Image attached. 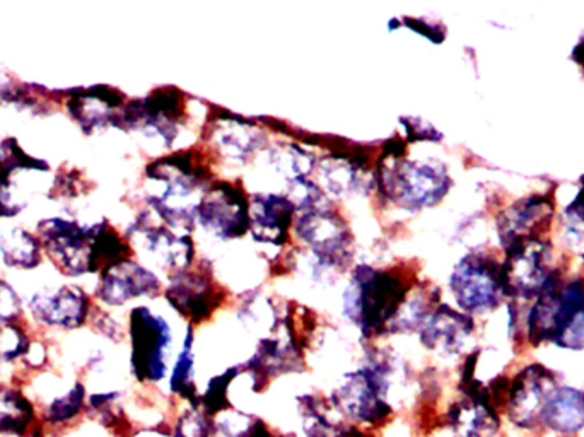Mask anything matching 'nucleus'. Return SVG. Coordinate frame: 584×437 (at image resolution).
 I'll return each instance as SVG.
<instances>
[{"mask_svg": "<svg viewBox=\"0 0 584 437\" xmlns=\"http://www.w3.org/2000/svg\"><path fill=\"white\" fill-rule=\"evenodd\" d=\"M65 110L86 135L105 127L120 129V113L125 96L118 89L98 84L91 88L65 91Z\"/></svg>", "mask_w": 584, "mask_h": 437, "instance_id": "obj_9", "label": "nucleus"}, {"mask_svg": "<svg viewBox=\"0 0 584 437\" xmlns=\"http://www.w3.org/2000/svg\"><path fill=\"white\" fill-rule=\"evenodd\" d=\"M294 209V202L284 195H253L250 200V233L255 241L281 246L291 231Z\"/></svg>", "mask_w": 584, "mask_h": 437, "instance_id": "obj_14", "label": "nucleus"}, {"mask_svg": "<svg viewBox=\"0 0 584 437\" xmlns=\"http://www.w3.org/2000/svg\"><path fill=\"white\" fill-rule=\"evenodd\" d=\"M540 422L561 434L581 431L584 427V391L557 386L545 402Z\"/></svg>", "mask_w": 584, "mask_h": 437, "instance_id": "obj_17", "label": "nucleus"}, {"mask_svg": "<svg viewBox=\"0 0 584 437\" xmlns=\"http://www.w3.org/2000/svg\"><path fill=\"white\" fill-rule=\"evenodd\" d=\"M555 374L544 366H528L521 369L509 383L508 414L518 427L537 426L545 402L557 388Z\"/></svg>", "mask_w": 584, "mask_h": 437, "instance_id": "obj_10", "label": "nucleus"}, {"mask_svg": "<svg viewBox=\"0 0 584 437\" xmlns=\"http://www.w3.org/2000/svg\"><path fill=\"white\" fill-rule=\"evenodd\" d=\"M21 315H23V303L19 299L18 292L0 279V327L16 323L21 320Z\"/></svg>", "mask_w": 584, "mask_h": 437, "instance_id": "obj_25", "label": "nucleus"}, {"mask_svg": "<svg viewBox=\"0 0 584 437\" xmlns=\"http://www.w3.org/2000/svg\"><path fill=\"white\" fill-rule=\"evenodd\" d=\"M12 173L14 171L0 158V217L18 216L19 212L26 207V204L14 200Z\"/></svg>", "mask_w": 584, "mask_h": 437, "instance_id": "obj_24", "label": "nucleus"}, {"mask_svg": "<svg viewBox=\"0 0 584 437\" xmlns=\"http://www.w3.org/2000/svg\"><path fill=\"white\" fill-rule=\"evenodd\" d=\"M450 289L458 306L468 315H484L504 298L501 265L492 258L472 253L456 263Z\"/></svg>", "mask_w": 584, "mask_h": 437, "instance_id": "obj_4", "label": "nucleus"}, {"mask_svg": "<svg viewBox=\"0 0 584 437\" xmlns=\"http://www.w3.org/2000/svg\"><path fill=\"white\" fill-rule=\"evenodd\" d=\"M0 158L2 161L12 169V171H48L50 164L43 159L33 158L31 154L24 151L23 147L19 146L18 139L14 137H7V139L0 142Z\"/></svg>", "mask_w": 584, "mask_h": 437, "instance_id": "obj_22", "label": "nucleus"}, {"mask_svg": "<svg viewBox=\"0 0 584 437\" xmlns=\"http://www.w3.org/2000/svg\"><path fill=\"white\" fill-rule=\"evenodd\" d=\"M260 137L262 134L255 125L243 122H226V127L222 125L216 132L222 152L226 151L228 156L240 161L253 154L260 144Z\"/></svg>", "mask_w": 584, "mask_h": 437, "instance_id": "obj_20", "label": "nucleus"}, {"mask_svg": "<svg viewBox=\"0 0 584 437\" xmlns=\"http://www.w3.org/2000/svg\"><path fill=\"white\" fill-rule=\"evenodd\" d=\"M166 298L182 315L199 321L211 315L219 301V292L212 284L211 277L199 272L180 270L166 289Z\"/></svg>", "mask_w": 584, "mask_h": 437, "instance_id": "obj_15", "label": "nucleus"}, {"mask_svg": "<svg viewBox=\"0 0 584 437\" xmlns=\"http://www.w3.org/2000/svg\"><path fill=\"white\" fill-rule=\"evenodd\" d=\"M409 287L388 270L359 265L344 296L345 316L357 323L366 335L392 327Z\"/></svg>", "mask_w": 584, "mask_h": 437, "instance_id": "obj_1", "label": "nucleus"}, {"mask_svg": "<svg viewBox=\"0 0 584 437\" xmlns=\"http://www.w3.org/2000/svg\"><path fill=\"white\" fill-rule=\"evenodd\" d=\"M36 236L53 265L67 277L89 274L91 228L74 219L48 217L38 222Z\"/></svg>", "mask_w": 584, "mask_h": 437, "instance_id": "obj_7", "label": "nucleus"}, {"mask_svg": "<svg viewBox=\"0 0 584 437\" xmlns=\"http://www.w3.org/2000/svg\"><path fill=\"white\" fill-rule=\"evenodd\" d=\"M584 309V280H573L564 286L550 287L538 296L530 309L526 328L533 344L552 342L569 327V323Z\"/></svg>", "mask_w": 584, "mask_h": 437, "instance_id": "obj_5", "label": "nucleus"}, {"mask_svg": "<svg viewBox=\"0 0 584 437\" xmlns=\"http://www.w3.org/2000/svg\"><path fill=\"white\" fill-rule=\"evenodd\" d=\"M84 183H86V181H84L81 173L76 171V169L59 173L57 178H55V181H53L50 197L55 200H67L79 197L82 190H84Z\"/></svg>", "mask_w": 584, "mask_h": 437, "instance_id": "obj_26", "label": "nucleus"}, {"mask_svg": "<svg viewBox=\"0 0 584 437\" xmlns=\"http://www.w3.org/2000/svg\"><path fill=\"white\" fill-rule=\"evenodd\" d=\"M378 188L400 209L419 212L434 207L450 192L448 169L438 161H402L393 156L388 168H381Z\"/></svg>", "mask_w": 584, "mask_h": 437, "instance_id": "obj_2", "label": "nucleus"}, {"mask_svg": "<svg viewBox=\"0 0 584 437\" xmlns=\"http://www.w3.org/2000/svg\"><path fill=\"white\" fill-rule=\"evenodd\" d=\"M555 345L564 349L584 350V309L557 338Z\"/></svg>", "mask_w": 584, "mask_h": 437, "instance_id": "obj_27", "label": "nucleus"}, {"mask_svg": "<svg viewBox=\"0 0 584 437\" xmlns=\"http://www.w3.org/2000/svg\"><path fill=\"white\" fill-rule=\"evenodd\" d=\"M0 253L7 267L33 270L41 263L43 246L36 234L16 228L0 236Z\"/></svg>", "mask_w": 584, "mask_h": 437, "instance_id": "obj_18", "label": "nucleus"}, {"mask_svg": "<svg viewBox=\"0 0 584 437\" xmlns=\"http://www.w3.org/2000/svg\"><path fill=\"white\" fill-rule=\"evenodd\" d=\"M552 216L554 200L549 195H530L509 205L497 219V231L504 250L526 239H540L549 229Z\"/></svg>", "mask_w": 584, "mask_h": 437, "instance_id": "obj_11", "label": "nucleus"}, {"mask_svg": "<svg viewBox=\"0 0 584 437\" xmlns=\"http://www.w3.org/2000/svg\"><path fill=\"white\" fill-rule=\"evenodd\" d=\"M132 369L139 381L156 383L166 374L171 345L170 325L151 309L139 306L130 313Z\"/></svg>", "mask_w": 584, "mask_h": 437, "instance_id": "obj_6", "label": "nucleus"}, {"mask_svg": "<svg viewBox=\"0 0 584 437\" xmlns=\"http://www.w3.org/2000/svg\"><path fill=\"white\" fill-rule=\"evenodd\" d=\"M35 422V408L23 393L0 386V434L23 437Z\"/></svg>", "mask_w": 584, "mask_h": 437, "instance_id": "obj_19", "label": "nucleus"}, {"mask_svg": "<svg viewBox=\"0 0 584 437\" xmlns=\"http://www.w3.org/2000/svg\"><path fill=\"white\" fill-rule=\"evenodd\" d=\"M159 287V279L151 270L127 258L101 272L94 296L110 306H122L130 299L154 296Z\"/></svg>", "mask_w": 584, "mask_h": 437, "instance_id": "obj_13", "label": "nucleus"}, {"mask_svg": "<svg viewBox=\"0 0 584 437\" xmlns=\"http://www.w3.org/2000/svg\"><path fill=\"white\" fill-rule=\"evenodd\" d=\"M31 313L41 325L62 330L81 328L89 318L91 301L88 294L77 286H60L45 289L31 298Z\"/></svg>", "mask_w": 584, "mask_h": 437, "instance_id": "obj_12", "label": "nucleus"}, {"mask_svg": "<svg viewBox=\"0 0 584 437\" xmlns=\"http://www.w3.org/2000/svg\"><path fill=\"white\" fill-rule=\"evenodd\" d=\"M567 245L584 257V181L576 199L564 212Z\"/></svg>", "mask_w": 584, "mask_h": 437, "instance_id": "obj_23", "label": "nucleus"}, {"mask_svg": "<svg viewBox=\"0 0 584 437\" xmlns=\"http://www.w3.org/2000/svg\"><path fill=\"white\" fill-rule=\"evenodd\" d=\"M84 402H86V390H84V386L81 383H76L67 395L55 398L48 405L43 419H45L48 426L69 424V422L76 419L77 415L81 414Z\"/></svg>", "mask_w": 584, "mask_h": 437, "instance_id": "obj_21", "label": "nucleus"}, {"mask_svg": "<svg viewBox=\"0 0 584 437\" xmlns=\"http://www.w3.org/2000/svg\"><path fill=\"white\" fill-rule=\"evenodd\" d=\"M474 332V321L450 306H439L422 325V342L441 354H456Z\"/></svg>", "mask_w": 584, "mask_h": 437, "instance_id": "obj_16", "label": "nucleus"}, {"mask_svg": "<svg viewBox=\"0 0 584 437\" xmlns=\"http://www.w3.org/2000/svg\"><path fill=\"white\" fill-rule=\"evenodd\" d=\"M403 127L412 140H441V134L433 125L422 122L419 118H403Z\"/></svg>", "mask_w": 584, "mask_h": 437, "instance_id": "obj_28", "label": "nucleus"}, {"mask_svg": "<svg viewBox=\"0 0 584 437\" xmlns=\"http://www.w3.org/2000/svg\"><path fill=\"white\" fill-rule=\"evenodd\" d=\"M573 60L576 62V64L581 65V67L584 69V40L579 41L578 45H576V48H574Z\"/></svg>", "mask_w": 584, "mask_h": 437, "instance_id": "obj_29", "label": "nucleus"}, {"mask_svg": "<svg viewBox=\"0 0 584 437\" xmlns=\"http://www.w3.org/2000/svg\"><path fill=\"white\" fill-rule=\"evenodd\" d=\"M501 277L504 296L520 299L542 296L559 282L549 243L542 238L526 239L509 246L501 263Z\"/></svg>", "mask_w": 584, "mask_h": 437, "instance_id": "obj_3", "label": "nucleus"}, {"mask_svg": "<svg viewBox=\"0 0 584 437\" xmlns=\"http://www.w3.org/2000/svg\"><path fill=\"white\" fill-rule=\"evenodd\" d=\"M193 217L214 238H241L250 229V204L243 190L221 181L205 192Z\"/></svg>", "mask_w": 584, "mask_h": 437, "instance_id": "obj_8", "label": "nucleus"}]
</instances>
